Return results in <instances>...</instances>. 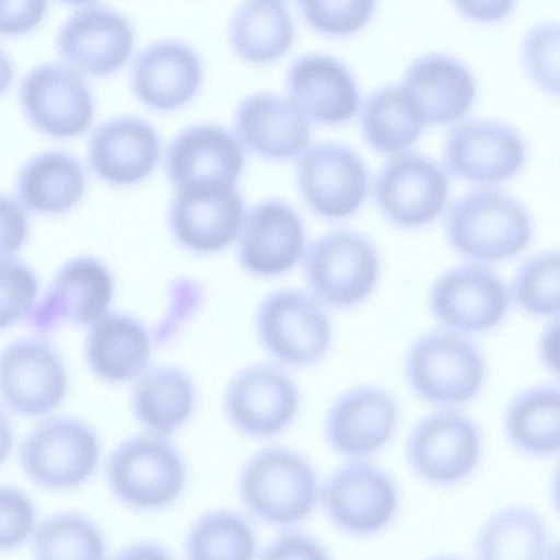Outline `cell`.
Returning <instances> with one entry per match:
<instances>
[{"label":"cell","mask_w":560,"mask_h":560,"mask_svg":"<svg viewBox=\"0 0 560 560\" xmlns=\"http://www.w3.org/2000/svg\"><path fill=\"white\" fill-rule=\"evenodd\" d=\"M445 229L456 253L485 265L521 253L532 240L533 221L524 203L512 194L479 186L452 201Z\"/></svg>","instance_id":"1"},{"label":"cell","mask_w":560,"mask_h":560,"mask_svg":"<svg viewBox=\"0 0 560 560\" xmlns=\"http://www.w3.org/2000/svg\"><path fill=\"white\" fill-rule=\"evenodd\" d=\"M237 487L246 509L276 526H291L306 518L319 497L313 465L284 446H269L253 454L241 469Z\"/></svg>","instance_id":"2"},{"label":"cell","mask_w":560,"mask_h":560,"mask_svg":"<svg viewBox=\"0 0 560 560\" xmlns=\"http://www.w3.org/2000/svg\"><path fill=\"white\" fill-rule=\"evenodd\" d=\"M106 481L125 505L152 511L175 502L185 489L187 467L178 448L151 433L119 443L106 462Z\"/></svg>","instance_id":"3"},{"label":"cell","mask_w":560,"mask_h":560,"mask_svg":"<svg viewBox=\"0 0 560 560\" xmlns=\"http://www.w3.org/2000/svg\"><path fill=\"white\" fill-rule=\"evenodd\" d=\"M487 365L479 348L462 334L432 330L417 338L405 357V375L421 399L456 406L475 398L483 386Z\"/></svg>","instance_id":"4"},{"label":"cell","mask_w":560,"mask_h":560,"mask_svg":"<svg viewBox=\"0 0 560 560\" xmlns=\"http://www.w3.org/2000/svg\"><path fill=\"white\" fill-rule=\"evenodd\" d=\"M303 269L318 302L335 308H350L374 290L381 260L366 236L353 230L336 229L322 234L305 248Z\"/></svg>","instance_id":"5"},{"label":"cell","mask_w":560,"mask_h":560,"mask_svg":"<svg viewBox=\"0 0 560 560\" xmlns=\"http://www.w3.org/2000/svg\"><path fill=\"white\" fill-rule=\"evenodd\" d=\"M261 347L278 362L295 368L318 362L331 345L329 317L313 295L279 289L266 295L255 314Z\"/></svg>","instance_id":"6"},{"label":"cell","mask_w":560,"mask_h":560,"mask_svg":"<svg viewBox=\"0 0 560 560\" xmlns=\"http://www.w3.org/2000/svg\"><path fill=\"white\" fill-rule=\"evenodd\" d=\"M101 443L86 422L69 417L50 418L35 427L20 448L27 478L50 491L80 487L95 472Z\"/></svg>","instance_id":"7"},{"label":"cell","mask_w":560,"mask_h":560,"mask_svg":"<svg viewBox=\"0 0 560 560\" xmlns=\"http://www.w3.org/2000/svg\"><path fill=\"white\" fill-rule=\"evenodd\" d=\"M481 436L477 424L456 410H436L410 431L406 456L423 481L450 486L466 479L478 465Z\"/></svg>","instance_id":"8"},{"label":"cell","mask_w":560,"mask_h":560,"mask_svg":"<svg viewBox=\"0 0 560 560\" xmlns=\"http://www.w3.org/2000/svg\"><path fill=\"white\" fill-rule=\"evenodd\" d=\"M320 501L326 515L340 530L370 536L384 529L395 517L399 491L382 468L352 460L327 478Z\"/></svg>","instance_id":"9"},{"label":"cell","mask_w":560,"mask_h":560,"mask_svg":"<svg viewBox=\"0 0 560 560\" xmlns=\"http://www.w3.org/2000/svg\"><path fill=\"white\" fill-rule=\"evenodd\" d=\"M373 194L394 224L415 228L433 221L448 195V176L433 159L415 151L397 152L382 164Z\"/></svg>","instance_id":"10"},{"label":"cell","mask_w":560,"mask_h":560,"mask_svg":"<svg viewBox=\"0 0 560 560\" xmlns=\"http://www.w3.org/2000/svg\"><path fill=\"white\" fill-rule=\"evenodd\" d=\"M300 407L295 382L280 366L248 365L229 382L223 409L228 421L250 438H269L285 430Z\"/></svg>","instance_id":"11"},{"label":"cell","mask_w":560,"mask_h":560,"mask_svg":"<svg viewBox=\"0 0 560 560\" xmlns=\"http://www.w3.org/2000/svg\"><path fill=\"white\" fill-rule=\"evenodd\" d=\"M55 47L62 63L90 75H107L120 69L133 48V30L120 11L84 2L61 23Z\"/></svg>","instance_id":"12"},{"label":"cell","mask_w":560,"mask_h":560,"mask_svg":"<svg viewBox=\"0 0 560 560\" xmlns=\"http://www.w3.org/2000/svg\"><path fill=\"white\" fill-rule=\"evenodd\" d=\"M20 103L27 120L57 138L84 132L94 117L91 89L81 73L61 62H43L23 77Z\"/></svg>","instance_id":"13"},{"label":"cell","mask_w":560,"mask_h":560,"mask_svg":"<svg viewBox=\"0 0 560 560\" xmlns=\"http://www.w3.org/2000/svg\"><path fill=\"white\" fill-rule=\"evenodd\" d=\"M510 296L504 282L486 265L469 262L445 270L429 296L434 318L458 334L483 332L504 318Z\"/></svg>","instance_id":"14"},{"label":"cell","mask_w":560,"mask_h":560,"mask_svg":"<svg viewBox=\"0 0 560 560\" xmlns=\"http://www.w3.org/2000/svg\"><path fill=\"white\" fill-rule=\"evenodd\" d=\"M68 373L57 350L39 338H21L0 352V398L16 413L39 417L63 400Z\"/></svg>","instance_id":"15"},{"label":"cell","mask_w":560,"mask_h":560,"mask_svg":"<svg viewBox=\"0 0 560 560\" xmlns=\"http://www.w3.org/2000/svg\"><path fill=\"white\" fill-rule=\"evenodd\" d=\"M245 213L235 185L190 187L175 191L168 225L183 248L209 255L223 250L238 237Z\"/></svg>","instance_id":"16"},{"label":"cell","mask_w":560,"mask_h":560,"mask_svg":"<svg viewBox=\"0 0 560 560\" xmlns=\"http://www.w3.org/2000/svg\"><path fill=\"white\" fill-rule=\"evenodd\" d=\"M296 183L305 202L318 214L338 219L363 202L369 176L362 158L340 142H317L304 149Z\"/></svg>","instance_id":"17"},{"label":"cell","mask_w":560,"mask_h":560,"mask_svg":"<svg viewBox=\"0 0 560 560\" xmlns=\"http://www.w3.org/2000/svg\"><path fill=\"white\" fill-rule=\"evenodd\" d=\"M115 292L109 268L93 256H78L63 262L27 319L47 331L62 322L91 326L108 312Z\"/></svg>","instance_id":"18"},{"label":"cell","mask_w":560,"mask_h":560,"mask_svg":"<svg viewBox=\"0 0 560 560\" xmlns=\"http://www.w3.org/2000/svg\"><path fill=\"white\" fill-rule=\"evenodd\" d=\"M526 158L523 136L512 126L488 118H467L445 140L447 167L459 177L495 183L518 172Z\"/></svg>","instance_id":"19"},{"label":"cell","mask_w":560,"mask_h":560,"mask_svg":"<svg viewBox=\"0 0 560 560\" xmlns=\"http://www.w3.org/2000/svg\"><path fill=\"white\" fill-rule=\"evenodd\" d=\"M305 252L301 217L287 202L266 199L245 213L237 259L249 275L270 278L288 272Z\"/></svg>","instance_id":"20"},{"label":"cell","mask_w":560,"mask_h":560,"mask_svg":"<svg viewBox=\"0 0 560 560\" xmlns=\"http://www.w3.org/2000/svg\"><path fill=\"white\" fill-rule=\"evenodd\" d=\"M244 167L238 138L217 124H196L178 132L167 147L165 170L175 190L235 185Z\"/></svg>","instance_id":"21"},{"label":"cell","mask_w":560,"mask_h":560,"mask_svg":"<svg viewBox=\"0 0 560 560\" xmlns=\"http://www.w3.org/2000/svg\"><path fill=\"white\" fill-rule=\"evenodd\" d=\"M399 406L388 392L362 385L341 394L325 419L330 447L350 458H364L383 448L399 423Z\"/></svg>","instance_id":"22"},{"label":"cell","mask_w":560,"mask_h":560,"mask_svg":"<svg viewBox=\"0 0 560 560\" xmlns=\"http://www.w3.org/2000/svg\"><path fill=\"white\" fill-rule=\"evenodd\" d=\"M160 138L147 120L122 115L101 122L89 141V162L104 182L126 186L144 179L160 156Z\"/></svg>","instance_id":"23"},{"label":"cell","mask_w":560,"mask_h":560,"mask_svg":"<svg viewBox=\"0 0 560 560\" xmlns=\"http://www.w3.org/2000/svg\"><path fill=\"white\" fill-rule=\"evenodd\" d=\"M289 98L307 117L337 124L354 116L360 92L350 69L339 59L319 52L296 58L288 69Z\"/></svg>","instance_id":"24"},{"label":"cell","mask_w":560,"mask_h":560,"mask_svg":"<svg viewBox=\"0 0 560 560\" xmlns=\"http://www.w3.org/2000/svg\"><path fill=\"white\" fill-rule=\"evenodd\" d=\"M201 80L199 56L190 46L175 39L158 40L140 50L130 73L136 96L159 110H172L187 103Z\"/></svg>","instance_id":"25"},{"label":"cell","mask_w":560,"mask_h":560,"mask_svg":"<svg viewBox=\"0 0 560 560\" xmlns=\"http://www.w3.org/2000/svg\"><path fill=\"white\" fill-rule=\"evenodd\" d=\"M234 124L244 145L272 160L303 152L311 136L307 117L290 98L273 93L245 97L236 108Z\"/></svg>","instance_id":"26"},{"label":"cell","mask_w":560,"mask_h":560,"mask_svg":"<svg viewBox=\"0 0 560 560\" xmlns=\"http://www.w3.org/2000/svg\"><path fill=\"white\" fill-rule=\"evenodd\" d=\"M402 88L418 105L425 122L447 124L460 118L476 96L470 69L444 52L424 54L406 68Z\"/></svg>","instance_id":"27"},{"label":"cell","mask_w":560,"mask_h":560,"mask_svg":"<svg viewBox=\"0 0 560 560\" xmlns=\"http://www.w3.org/2000/svg\"><path fill=\"white\" fill-rule=\"evenodd\" d=\"M151 335L142 320L121 312H107L90 326L84 353L101 380L120 384L137 380L148 368Z\"/></svg>","instance_id":"28"},{"label":"cell","mask_w":560,"mask_h":560,"mask_svg":"<svg viewBox=\"0 0 560 560\" xmlns=\"http://www.w3.org/2000/svg\"><path fill=\"white\" fill-rule=\"evenodd\" d=\"M16 199L25 209L56 214L83 197L86 174L81 162L63 150H46L28 158L15 177Z\"/></svg>","instance_id":"29"},{"label":"cell","mask_w":560,"mask_h":560,"mask_svg":"<svg viewBox=\"0 0 560 560\" xmlns=\"http://www.w3.org/2000/svg\"><path fill=\"white\" fill-rule=\"evenodd\" d=\"M196 406V387L180 368L162 364L148 368L131 392V408L148 433L167 436L180 429Z\"/></svg>","instance_id":"30"},{"label":"cell","mask_w":560,"mask_h":560,"mask_svg":"<svg viewBox=\"0 0 560 560\" xmlns=\"http://www.w3.org/2000/svg\"><path fill=\"white\" fill-rule=\"evenodd\" d=\"M553 547L542 517L526 506L492 514L476 538L477 560H547Z\"/></svg>","instance_id":"31"},{"label":"cell","mask_w":560,"mask_h":560,"mask_svg":"<svg viewBox=\"0 0 560 560\" xmlns=\"http://www.w3.org/2000/svg\"><path fill=\"white\" fill-rule=\"evenodd\" d=\"M229 35L234 51L241 58L254 63H266L289 50L294 26L283 2L246 1L233 13Z\"/></svg>","instance_id":"32"},{"label":"cell","mask_w":560,"mask_h":560,"mask_svg":"<svg viewBox=\"0 0 560 560\" xmlns=\"http://www.w3.org/2000/svg\"><path fill=\"white\" fill-rule=\"evenodd\" d=\"M504 431L510 443L524 454H556L560 444L558 386L541 384L517 395L506 409Z\"/></svg>","instance_id":"33"},{"label":"cell","mask_w":560,"mask_h":560,"mask_svg":"<svg viewBox=\"0 0 560 560\" xmlns=\"http://www.w3.org/2000/svg\"><path fill=\"white\" fill-rule=\"evenodd\" d=\"M361 127L368 142L383 152H400L422 132L425 120L401 84L373 90L361 106Z\"/></svg>","instance_id":"34"},{"label":"cell","mask_w":560,"mask_h":560,"mask_svg":"<svg viewBox=\"0 0 560 560\" xmlns=\"http://www.w3.org/2000/svg\"><path fill=\"white\" fill-rule=\"evenodd\" d=\"M256 551L252 525L241 514L225 509L199 516L185 540L187 560H255Z\"/></svg>","instance_id":"35"},{"label":"cell","mask_w":560,"mask_h":560,"mask_svg":"<svg viewBox=\"0 0 560 560\" xmlns=\"http://www.w3.org/2000/svg\"><path fill=\"white\" fill-rule=\"evenodd\" d=\"M31 539L34 560H106L103 532L78 512L46 517L36 525Z\"/></svg>","instance_id":"36"},{"label":"cell","mask_w":560,"mask_h":560,"mask_svg":"<svg viewBox=\"0 0 560 560\" xmlns=\"http://www.w3.org/2000/svg\"><path fill=\"white\" fill-rule=\"evenodd\" d=\"M512 296L524 313L552 317L559 313L560 261L557 249L529 256L517 269L512 282Z\"/></svg>","instance_id":"37"},{"label":"cell","mask_w":560,"mask_h":560,"mask_svg":"<svg viewBox=\"0 0 560 560\" xmlns=\"http://www.w3.org/2000/svg\"><path fill=\"white\" fill-rule=\"evenodd\" d=\"M524 67L533 81L544 91L559 92V24L541 21L533 25L521 43Z\"/></svg>","instance_id":"38"},{"label":"cell","mask_w":560,"mask_h":560,"mask_svg":"<svg viewBox=\"0 0 560 560\" xmlns=\"http://www.w3.org/2000/svg\"><path fill=\"white\" fill-rule=\"evenodd\" d=\"M37 293L38 280L30 266L13 257L0 259V329L27 317Z\"/></svg>","instance_id":"39"},{"label":"cell","mask_w":560,"mask_h":560,"mask_svg":"<svg viewBox=\"0 0 560 560\" xmlns=\"http://www.w3.org/2000/svg\"><path fill=\"white\" fill-rule=\"evenodd\" d=\"M299 4L313 28L324 34L345 35L358 31L370 20L375 1H302Z\"/></svg>","instance_id":"40"},{"label":"cell","mask_w":560,"mask_h":560,"mask_svg":"<svg viewBox=\"0 0 560 560\" xmlns=\"http://www.w3.org/2000/svg\"><path fill=\"white\" fill-rule=\"evenodd\" d=\"M36 511L32 499L22 489L0 486V552L21 547L36 528Z\"/></svg>","instance_id":"41"},{"label":"cell","mask_w":560,"mask_h":560,"mask_svg":"<svg viewBox=\"0 0 560 560\" xmlns=\"http://www.w3.org/2000/svg\"><path fill=\"white\" fill-rule=\"evenodd\" d=\"M28 233L26 209L13 196L0 192V259L12 257Z\"/></svg>","instance_id":"42"},{"label":"cell","mask_w":560,"mask_h":560,"mask_svg":"<svg viewBox=\"0 0 560 560\" xmlns=\"http://www.w3.org/2000/svg\"><path fill=\"white\" fill-rule=\"evenodd\" d=\"M259 560H331L313 537L300 532H284L262 549Z\"/></svg>","instance_id":"43"},{"label":"cell","mask_w":560,"mask_h":560,"mask_svg":"<svg viewBox=\"0 0 560 560\" xmlns=\"http://www.w3.org/2000/svg\"><path fill=\"white\" fill-rule=\"evenodd\" d=\"M47 10L46 1H0V34L28 33L42 22Z\"/></svg>","instance_id":"44"},{"label":"cell","mask_w":560,"mask_h":560,"mask_svg":"<svg viewBox=\"0 0 560 560\" xmlns=\"http://www.w3.org/2000/svg\"><path fill=\"white\" fill-rule=\"evenodd\" d=\"M512 1H457L458 10L471 20L491 22L504 18L512 10Z\"/></svg>","instance_id":"45"},{"label":"cell","mask_w":560,"mask_h":560,"mask_svg":"<svg viewBox=\"0 0 560 560\" xmlns=\"http://www.w3.org/2000/svg\"><path fill=\"white\" fill-rule=\"evenodd\" d=\"M110 560H175L164 547L154 542H136L120 549Z\"/></svg>","instance_id":"46"},{"label":"cell","mask_w":560,"mask_h":560,"mask_svg":"<svg viewBox=\"0 0 560 560\" xmlns=\"http://www.w3.org/2000/svg\"><path fill=\"white\" fill-rule=\"evenodd\" d=\"M558 323L551 324L542 334L539 342V354L542 363L551 371H558L557 361Z\"/></svg>","instance_id":"47"},{"label":"cell","mask_w":560,"mask_h":560,"mask_svg":"<svg viewBox=\"0 0 560 560\" xmlns=\"http://www.w3.org/2000/svg\"><path fill=\"white\" fill-rule=\"evenodd\" d=\"M13 429L7 416L0 410V466L9 457L13 447Z\"/></svg>","instance_id":"48"},{"label":"cell","mask_w":560,"mask_h":560,"mask_svg":"<svg viewBox=\"0 0 560 560\" xmlns=\"http://www.w3.org/2000/svg\"><path fill=\"white\" fill-rule=\"evenodd\" d=\"M14 77V62L9 52L0 45V95L11 85Z\"/></svg>","instance_id":"49"},{"label":"cell","mask_w":560,"mask_h":560,"mask_svg":"<svg viewBox=\"0 0 560 560\" xmlns=\"http://www.w3.org/2000/svg\"><path fill=\"white\" fill-rule=\"evenodd\" d=\"M428 560H464L454 556H436Z\"/></svg>","instance_id":"50"}]
</instances>
